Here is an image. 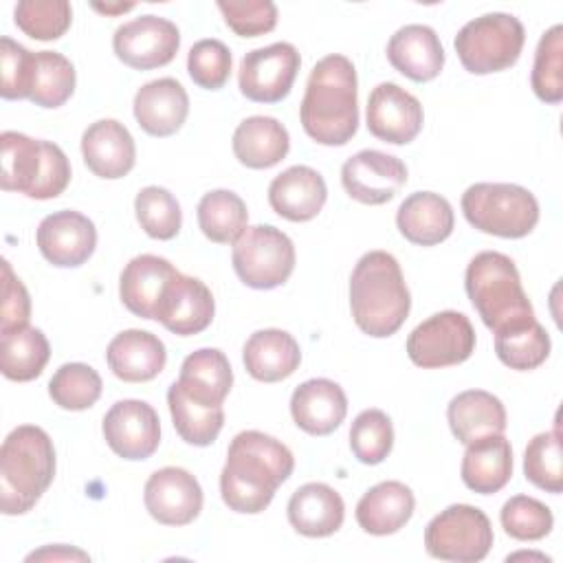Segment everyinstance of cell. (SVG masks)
Returning <instances> with one entry per match:
<instances>
[{
    "instance_id": "cell-12",
    "label": "cell",
    "mask_w": 563,
    "mask_h": 563,
    "mask_svg": "<svg viewBox=\"0 0 563 563\" xmlns=\"http://www.w3.org/2000/svg\"><path fill=\"white\" fill-rule=\"evenodd\" d=\"M299 66V51L288 42L255 48L240 62V92L257 103H277L290 92Z\"/></svg>"
},
{
    "instance_id": "cell-48",
    "label": "cell",
    "mask_w": 563,
    "mask_h": 563,
    "mask_svg": "<svg viewBox=\"0 0 563 563\" xmlns=\"http://www.w3.org/2000/svg\"><path fill=\"white\" fill-rule=\"evenodd\" d=\"M227 26L240 37L271 33L277 24V7L271 0H218Z\"/></svg>"
},
{
    "instance_id": "cell-3",
    "label": "cell",
    "mask_w": 563,
    "mask_h": 563,
    "mask_svg": "<svg viewBox=\"0 0 563 563\" xmlns=\"http://www.w3.org/2000/svg\"><path fill=\"white\" fill-rule=\"evenodd\" d=\"M350 308L361 332L385 339L409 317L411 295L398 260L387 251L365 253L350 275Z\"/></svg>"
},
{
    "instance_id": "cell-33",
    "label": "cell",
    "mask_w": 563,
    "mask_h": 563,
    "mask_svg": "<svg viewBox=\"0 0 563 563\" xmlns=\"http://www.w3.org/2000/svg\"><path fill=\"white\" fill-rule=\"evenodd\" d=\"M233 154L249 169H268L290 150L288 130L275 117H249L233 132Z\"/></svg>"
},
{
    "instance_id": "cell-49",
    "label": "cell",
    "mask_w": 563,
    "mask_h": 563,
    "mask_svg": "<svg viewBox=\"0 0 563 563\" xmlns=\"http://www.w3.org/2000/svg\"><path fill=\"white\" fill-rule=\"evenodd\" d=\"M0 70L2 99H29L31 97V77H33V53L11 37L0 40Z\"/></svg>"
},
{
    "instance_id": "cell-29",
    "label": "cell",
    "mask_w": 563,
    "mask_h": 563,
    "mask_svg": "<svg viewBox=\"0 0 563 563\" xmlns=\"http://www.w3.org/2000/svg\"><path fill=\"white\" fill-rule=\"evenodd\" d=\"M242 361L246 372L262 383H277L288 378L301 363V350L292 334L279 328L253 332L244 347Z\"/></svg>"
},
{
    "instance_id": "cell-34",
    "label": "cell",
    "mask_w": 563,
    "mask_h": 563,
    "mask_svg": "<svg viewBox=\"0 0 563 563\" xmlns=\"http://www.w3.org/2000/svg\"><path fill=\"white\" fill-rule=\"evenodd\" d=\"M187 396L202 405H222L233 385L229 358L218 347H200L191 352L176 380Z\"/></svg>"
},
{
    "instance_id": "cell-31",
    "label": "cell",
    "mask_w": 563,
    "mask_h": 563,
    "mask_svg": "<svg viewBox=\"0 0 563 563\" xmlns=\"http://www.w3.org/2000/svg\"><path fill=\"white\" fill-rule=\"evenodd\" d=\"M416 497L402 482L387 479L372 486L356 504V523L376 537L398 532L413 515Z\"/></svg>"
},
{
    "instance_id": "cell-19",
    "label": "cell",
    "mask_w": 563,
    "mask_h": 563,
    "mask_svg": "<svg viewBox=\"0 0 563 563\" xmlns=\"http://www.w3.org/2000/svg\"><path fill=\"white\" fill-rule=\"evenodd\" d=\"M216 314V301L205 282L180 271L169 282L156 321L178 336H191L207 330Z\"/></svg>"
},
{
    "instance_id": "cell-14",
    "label": "cell",
    "mask_w": 563,
    "mask_h": 563,
    "mask_svg": "<svg viewBox=\"0 0 563 563\" xmlns=\"http://www.w3.org/2000/svg\"><path fill=\"white\" fill-rule=\"evenodd\" d=\"M108 446L123 460H147L161 444V420L152 405L136 398L114 402L101 424Z\"/></svg>"
},
{
    "instance_id": "cell-24",
    "label": "cell",
    "mask_w": 563,
    "mask_h": 563,
    "mask_svg": "<svg viewBox=\"0 0 563 563\" xmlns=\"http://www.w3.org/2000/svg\"><path fill=\"white\" fill-rule=\"evenodd\" d=\"M290 413L301 431L328 435L345 420L347 396L343 387L330 378H310L292 391Z\"/></svg>"
},
{
    "instance_id": "cell-46",
    "label": "cell",
    "mask_w": 563,
    "mask_h": 563,
    "mask_svg": "<svg viewBox=\"0 0 563 563\" xmlns=\"http://www.w3.org/2000/svg\"><path fill=\"white\" fill-rule=\"evenodd\" d=\"M501 528L508 537L517 541H539L550 534L554 526L552 510L528 495H515L510 497L499 512Z\"/></svg>"
},
{
    "instance_id": "cell-13",
    "label": "cell",
    "mask_w": 563,
    "mask_h": 563,
    "mask_svg": "<svg viewBox=\"0 0 563 563\" xmlns=\"http://www.w3.org/2000/svg\"><path fill=\"white\" fill-rule=\"evenodd\" d=\"M114 55L134 70L169 64L180 48L178 26L158 15H141L121 24L112 35Z\"/></svg>"
},
{
    "instance_id": "cell-22",
    "label": "cell",
    "mask_w": 563,
    "mask_h": 563,
    "mask_svg": "<svg viewBox=\"0 0 563 563\" xmlns=\"http://www.w3.org/2000/svg\"><path fill=\"white\" fill-rule=\"evenodd\" d=\"M328 198L323 176L308 165H292L277 174L268 185L271 209L290 220L308 222L319 216Z\"/></svg>"
},
{
    "instance_id": "cell-21",
    "label": "cell",
    "mask_w": 563,
    "mask_h": 563,
    "mask_svg": "<svg viewBox=\"0 0 563 563\" xmlns=\"http://www.w3.org/2000/svg\"><path fill=\"white\" fill-rule=\"evenodd\" d=\"M81 154L95 176L117 180L134 167L136 145L123 123L117 119H99L81 134Z\"/></svg>"
},
{
    "instance_id": "cell-27",
    "label": "cell",
    "mask_w": 563,
    "mask_h": 563,
    "mask_svg": "<svg viewBox=\"0 0 563 563\" xmlns=\"http://www.w3.org/2000/svg\"><path fill=\"white\" fill-rule=\"evenodd\" d=\"M288 521L303 537H330L345 519L343 497L323 482L299 486L288 499Z\"/></svg>"
},
{
    "instance_id": "cell-39",
    "label": "cell",
    "mask_w": 563,
    "mask_h": 563,
    "mask_svg": "<svg viewBox=\"0 0 563 563\" xmlns=\"http://www.w3.org/2000/svg\"><path fill=\"white\" fill-rule=\"evenodd\" d=\"M75 66L68 57L55 51L33 53V77H31V101L40 108L64 106L75 90Z\"/></svg>"
},
{
    "instance_id": "cell-10",
    "label": "cell",
    "mask_w": 563,
    "mask_h": 563,
    "mask_svg": "<svg viewBox=\"0 0 563 563\" xmlns=\"http://www.w3.org/2000/svg\"><path fill=\"white\" fill-rule=\"evenodd\" d=\"M495 534L484 510L453 504L435 515L424 530L429 556L451 563H477L488 556Z\"/></svg>"
},
{
    "instance_id": "cell-26",
    "label": "cell",
    "mask_w": 563,
    "mask_h": 563,
    "mask_svg": "<svg viewBox=\"0 0 563 563\" xmlns=\"http://www.w3.org/2000/svg\"><path fill=\"white\" fill-rule=\"evenodd\" d=\"M387 59L411 81H431L444 66V48L431 26L407 24L389 37Z\"/></svg>"
},
{
    "instance_id": "cell-45",
    "label": "cell",
    "mask_w": 563,
    "mask_h": 563,
    "mask_svg": "<svg viewBox=\"0 0 563 563\" xmlns=\"http://www.w3.org/2000/svg\"><path fill=\"white\" fill-rule=\"evenodd\" d=\"M394 446V427L385 411L365 409L350 427V449L363 464H380Z\"/></svg>"
},
{
    "instance_id": "cell-41",
    "label": "cell",
    "mask_w": 563,
    "mask_h": 563,
    "mask_svg": "<svg viewBox=\"0 0 563 563\" xmlns=\"http://www.w3.org/2000/svg\"><path fill=\"white\" fill-rule=\"evenodd\" d=\"M530 84L534 95L545 103H561L563 99V26L548 29L534 53Z\"/></svg>"
},
{
    "instance_id": "cell-18",
    "label": "cell",
    "mask_w": 563,
    "mask_h": 563,
    "mask_svg": "<svg viewBox=\"0 0 563 563\" xmlns=\"http://www.w3.org/2000/svg\"><path fill=\"white\" fill-rule=\"evenodd\" d=\"M35 240L46 262L59 268H77L95 253L97 229L88 216L64 209L40 222Z\"/></svg>"
},
{
    "instance_id": "cell-9",
    "label": "cell",
    "mask_w": 563,
    "mask_h": 563,
    "mask_svg": "<svg viewBox=\"0 0 563 563\" xmlns=\"http://www.w3.org/2000/svg\"><path fill=\"white\" fill-rule=\"evenodd\" d=\"M233 271L242 284L271 290L288 282L295 271L292 240L273 224L246 227L233 242Z\"/></svg>"
},
{
    "instance_id": "cell-30",
    "label": "cell",
    "mask_w": 563,
    "mask_h": 563,
    "mask_svg": "<svg viewBox=\"0 0 563 563\" xmlns=\"http://www.w3.org/2000/svg\"><path fill=\"white\" fill-rule=\"evenodd\" d=\"M462 482L479 495L501 490L512 477V449L504 433L484 435L466 444L462 457Z\"/></svg>"
},
{
    "instance_id": "cell-7",
    "label": "cell",
    "mask_w": 563,
    "mask_h": 563,
    "mask_svg": "<svg viewBox=\"0 0 563 563\" xmlns=\"http://www.w3.org/2000/svg\"><path fill=\"white\" fill-rule=\"evenodd\" d=\"M462 213L482 233L517 240L537 227L539 202L521 185L475 183L462 194Z\"/></svg>"
},
{
    "instance_id": "cell-38",
    "label": "cell",
    "mask_w": 563,
    "mask_h": 563,
    "mask_svg": "<svg viewBox=\"0 0 563 563\" xmlns=\"http://www.w3.org/2000/svg\"><path fill=\"white\" fill-rule=\"evenodd\" d=\"M550 334L537 321H523L495 332V354L497 358L517 372H528L545 363L550 356Z\"/></svg>"
},
{
    "instance_id": "cell-35",
    "label": "cell",
    "mask_w": 563,
    "mask_h": 563,
    "mask_svg": "<svg viewBox=\"0 0 563 563\" xmlns=\"http://www.w3.org/2000/svg\"><path fill=\"white\" fill-rule=\"evenodd\" d=\"M167 405L176 433L194 446H209L224 424L222 405H202L187 396L178 383L167 389Z\"/></svg>"
},
{
    "instance_id": "cell-53",
    "label": "cell",
    "mask_w": 563,
    "mask_h": 563,
    "mask_svg": "<svg viewBox=\"0 0 563 563\" xmlns=\"http://www.w3.org/2000/svg\"><path fill=\"white\" fill-rule=\"evenodd\" d=\"M523 556H528V559H539V561H550V556H543V554H532V552H517V554H510L506 561H512V559H523Z\"/></svg>"
},
{
    "instance_id": "cell-6",
    "label": "cell",
    "mask_w": 563,
    "mask_h": 563,
    "mask_svg": "<svg viewBox=\"0 0 563 563\" xmlns=\"http://www.w3.org/2000/svg\"><path fill=\"white\" fill-rule=\"evenodd\" d=\"M0 187L35 200L57 198L70 183V163L59 145L7 130L0 134Z\"/></svg>"
},
{
    "instance_id": "cell-2",
    "label": "cell",
    "mask_w": 563,
    "mask_h": 563,
    "mask_svg": "<svg viewBox=\"0 0 563 563\" xmlns=\"http://www.w3.org/2000/svg\"><path fill=\"white\" fill-rule=\"evenodd\" d=\"M306 134L319 145H345L358 130L356 68L345 55H325L308 77L299 106Z\"/></svg>"
},
{
    "instance_id": "cell-25",
    "label": "cell",
    "mask_w": 563,
    "mask_h": 563,
    "mask_svg": "<svg viewBox=\"0 0 563 563\" xmlns=\"http://www.w3.org/2000/svg\"><path fill=\"white\" fill-rule=\"evenodd\" d=\"M112 374L123 383H145L156 378L167 363L165 343L147 330H123L106 350Z\"/></svg>"
},
{
    "instance_id": "cell-37",
    "label": "cell",
    "mask_w": 563,
    "mask_h": 563,
    "mask_svg": "<svg viewBox=\"0 0 563 563\" xmlns=\"http://www.w3.org/2000/svg\"><path fill=\"white\" fill-rule=\"evenodd\" d=\"M198 227L216 244H233L246 229L249 211L244 200L231 189H213L198 202Z\"/></svg>"
},
{
    "instance_id": "cell-4",
    "label": "cell",
    "mask_w": 563,
    "mask_h": 563,
    "mask_svg": "<svg viewBox=\"0 0 563 563\" xmlns=\"http://www.w3.org/2000/svg\"><path fill=\"white\" fill-rule=\"evenodd\" d=\"M55 477V446L35 424L15 427L0 446V508L4 515L29 512Z\"/></svg>"
},
{
    "instance_id": "cell-11",
    "label": "cell",
    "mask_w": 563,
    "mask_h": 563,
    "mask_svg": "<svg viewBox=\"0 0 563 563\" xmlns=\"http://www.w3.org/2000/svg\"><path fill=\"white\" fill-rule=\"evenodd\" d=\"M475 350V330L466 314L442 310L418 323L407 339V354L422 369L460 365Z\"/></svg>"
},
{
    "instance_id": "cell-32",
    "label": "cell",
    "mask_w": 563,
    "mask_h": 563,
    "mask_svg": "<svg viewBox=\"0 0 563 563\" xmlns=\"http://www.w3.org/2000/svg\"><path fill=\"white\" fill-rule=\"evenodd\" d=\"M446 420L451 433L462 444L506 431V409L501 400L484 389H466L453 396L446 407Z\"/></svg>"
},
{
    "instance_id": "cell-44",
    "label": "cell",
    "mask_w": 563,
    "mask_h": 563,
    "mask_svg": "<svg viewBox=\"0 0 563 563\" xmlns=\"http://www.w3.org/2000/svg\"><path fill=\"white\" fill-rule=\"evenodd\" d=\"M13 15L24 35L42 42L59 40L73 22V9L66 0H22Z\"/></svg>"
},
{
    "instance_id": "cell-42",
    "label": "cell",
    "mask_w": 563,
    "mask_h": 563,
    "mask_svg": "<svg viewBox=\"0 0 563 563\" xmlns=\"http://www.w3.org/2000/svg\"><path fill=\"white\" fill-rule=\"evenodd\" d=\"M134 213L141 229L154 240H172L183 227L178 200L158 185L143 187L134 198Z\"/></svg>"
},
{
    "instance_id": "cell-40",
    "label": "cell",
    "mask_w": 563,
    "mask_h": 563,
    "mask_svg": "<svg viewBox=\"0 0 563 563\" xmlns=\"http://www.w3.org/2000/svg\"><path fill=\"white\" fill-rule=\"evenodd\" d=\"M101 376L86 363H64L48 380V396L66 411H84L101 396Z\"/></svg>"
},
{
    "instance_id": "cell-47",
    "label": "cell",
    "mask_w": 563,
    "mask_h": 563,
    "mask_svg": "<svg viewBox=\"0 0 563 563\" xmlns=\"http://www.w3.org/2000/svg\"><path fill=\"white\" fill-rule=\"evenodd\" d=\"M187 73L205 90H220L231 75V51L220 40H200L189 48Z\"/></svg>"
},
{
    "instance_id": "cell-52",
    "label": "cell",
    "mask_w": 563,
    "mask_h": 563,
    "mask_svg": "<svg viewBox=\"0 0 563 563\" xmlns=\"http://www.w3.org/2000/svg\"><path fill=\"white\" fill-rule=\"evenodd\" d=\"M97 11H103V13H119V11H130L132 4H117V7H110V4H92Z\"/></svg>"
},
{
    "instance_id": "cell-28",
    "label": "cell",
    "mask_w": 563,
    "mask_h": 563,
    "mask_svg": "<svg viewBox=\"0 0 563 563\" xmlns=\"http://www.w3.org/2000/svg\"><path fill=\"white\" fill-rule=\"evenodd\" d=\"M451 202L433 191L407 196L396 211V227L405 240L418 246H435L453 233Z\"/></svg>"
},
{
    "instance_id": "cell-50",
    "label": "cell",
    "mask_w": 563,
    "mask_h": 563,
    "mask_svg": "<svg viewBox=\"0 0 563 563\" xmlns=\"http://www.w3.org/2000/svg\"><path fill=\"white\" fill-rule=\"evenodd\" d=\"M31 319V299L24 284L11 271V264L2 260V308H0V334L26 328Z\"/></svg>"
},
{
    "instance_id": "cell-23",
    "label": "cell",
    "mask_w": 563,
    "mask_h": 563,
    "mask_svg": "<svg viewBox=\"0 0 563 563\" xmlns=\"http://www.w3.org/2000/svg\"><path fill=\"white\" fill-rule=\"evenodd\" d=\"M189 114V97L180 81L161 77L141 86L134 95V119L152 136L176 134Z\"/></svg>"
},
{
    "instance_id": "cell-16",
    "label": "cell",
    "mask_w": 563,
    "mask_h": 563,
    "mask_svg": "<svg viewBox=\"0 0 563 563\" xmlns=\"http://www.w3.org/2000/svg\"><path fill=\"white\" fill-rule=\"evenodd\" d=\"M143 501L150 517L158 523L187 526L202 510V488L189 471L165 466L147 477Z\"/></svg>"
},
{
    "instance_id": "cell-5",
    "label": "cell",
    "mask_w": 563,
    "mask_h": 563,
    "mask_svg": "<svg viewBox=\"0 0 563 563\" xmlns=\"http://www.w3.org/2000/svg\"><path fill=\"white\" fill-rule=\"evenodd\" d=\"M466 295L493 332L534 319L515 262L499 251L477 253L464 275Z\"/></svg>"
},
{
    "instance_id": "cell-20",
    "label": "cell",
    "mask_w": 563,
    "mask_h": 563,
    "mask_svg": "<svg viewBox=\"0 0 563 563\" xmlns=\"http://www.w3.org/2000/svg\"><path fill=\"white\" fill-rule=\"evenodd\" d=\"M176 273L178 268L165 257L152 253L132 257L119 277V297L123 306L141 319H156L163 295Z\"/></svg>"
},
{
    "instance_id": "cell-17",
    "label": "cell",
    "mask_w": 563,
    "mask_h": 563,
    "mask_svg": "<svg viewBox=\"0 0 563 563\" xmlns=\"http://www.w3.org/2000/svg\"><path fill=\"white\" fill-rule=\"evenodd\" d=\"M367 130L391 145L411 143L424 121L420 101L394 81L378 84L367 99Z\"/></svg>"
},
{
    "instance_id": "cell-51",
    "label": "cell",
    "mask_w": 563,
    "mask_h": 563,
    "mask_svg": "<svg viewBox=\"0 0 563 563\" xmlns=\"http://www.w3.org/2000/svg\"><path fill=\"white\" fill-rule=\"evenodd\" d=\"M88 561L90 556L77 548H68V545H48V548H42L37 552H31L26 556V561Z\"/></svg>"
},
{
    "instance_id": "cell-8",
    "label": "cell",
    "mask_w": 563,
    "mask_h": 563,
    "mask_svg": "<svg viewBox=\"0 0 563 563\" xmlns=\"http://www.w3.org/2000/svg\"><path fill=\"white\" fill-rule=\"evenodd\" d=\"M526 42L523 24L510 13H484L455 35V53L473 75L499 73L517 64Z\"/></svg>"
},
{
    "instance_id": "cell-15",
    "label": "cell",
    "mask_w": 563,
    "mask_h": 563,
    "mask_svg": "<svg viewBox=\"0 0 563 563\" xmlns=\"http://www.w3.org/2000/svg\"><path fill=\"white\" fill-rule=\"evenodd\" d=\"M345 194L363 205L389 202L407 183V167L398 156L380 150H361L341 167Z\"/></svg>"
},
{
    "instance_id": "cell-36",
    "label": "cell",
    "mask_w": 563,
    "mask_h": 563,
    "mask_svg": "<svg viewBox=\"0 0 563 563\" xmlns=\"http://www.w3.org/2000/svg\"><path fill=\"white\" fill-rule=\"evenodd\" d=\"M51 356L48 339L37 328H20L0 334V369L15 383L33 380L42 374Z\"/></svg>"
},
{
    "instance_id": "cell-1",
    "label": "cell",
    "mask_w": 563,
    "mask_h": 563,
    "mask_svg": "<svg viewBox=\"0 0 563 563\" xmlns=\"http://www.w3.org/2000/svg\"><path fill=\"white\" fill-rule=\"evenodd\" d=\"M295 457L277 438L262 431H240L227 451L220 473L222 501L233 512L257 515L292 475Z\"/></svg>"
},
{
    "instance_id": "cell-43",
    "label": "cell",
    "mask_w": 563,
    "mask_h": 563,
    "mask_svg": "<svg viewBox=\"0 0 563 563\" xmlns=\"http://www.w3.org/2000/svg\"><path fill=\"white\" fill-rule=\"evenodd\" d=\"M523 475L537 488L559 495L563 490V457L559 431L537 433L523 453Z\"/></svg>"
}]
</instances>
